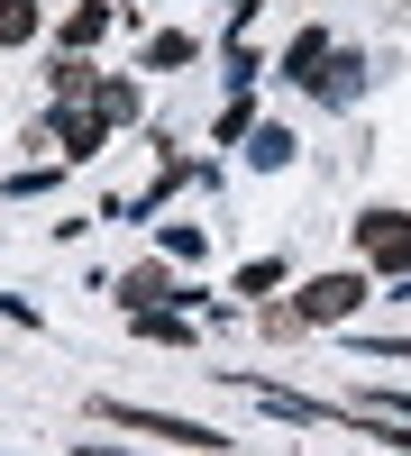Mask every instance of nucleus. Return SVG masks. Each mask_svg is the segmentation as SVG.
<instances>
[{
    "mask_svg": "<svg viewBox=\"0 0 411 456\" xmlns=\"http://www.w3.org/2000/svg\"><path fill=\"white\" fill-rule=\"evenodd\" d=\"M92 420L137 429V438H165V447H193V456H229L238 447V438H219L210 420H174V411H146V402H119V393H92Z\"/></svg>",
    "mask_w": 411,
    "mask_h": 456,
    "instance_id": "1",
    "label": "nucleus"
},
{
    "mask_svg": "<svg viewBox=\"0 0 411 456\" xmlns=\"http://www.w3.org/2000/svg\"><path fill=\"white\" fill-rule=\"evenodd\" d=\"M366 301H375V274H366V265H329V274H311L292 292V320L302 329H339V320L366 311Z\"/></svg>",
    "mask_w": 411,
    "mask_h": 456,
    "instance_id": "2",
    "label": "nucleus"
},
{
    "mask_svg": "<svg viewBox=\"0 0 411 456\" xmlns=\"http://www.w3.org/2000/svg\"><path fill=\"white\" fill-rule=\"evenodd\" d=\"M357 247H366V265H384V274H402V265H411V210H366L357 219Z\"/></svg>",
    "mask_w": 411,
    "mask_h": 456,
    "instance_id": "3",
    "label": "nucleus"
},
{
    "mask_svg": "<svg viewBox=\"0 0 411 456\" xmlns=\"http://www.w3.org/2000/svg\"><path fill=\"white\" fill-rule=\"evenodd\" d=\"M110 292H119V311H193V283H174L165 265H137V274H119Z\"/></svg>",
    "mask_w": 411,
    "mask_h": 456,
    "instance_id": "4",
    "label": "nucleus"
},
{
    "mask_svg": "<svg viewBox=\"0 0 411 456\" xmlns=\"http://www.w3.org/2000/svg\"><path fill=\"white\" fill-rule=\"evenodd\" d=\"M128 329L146 338V347H174V356H193V347H201L193 311H128Z\"/></svg>",
    "mask_w": 411,
    "mask_h": 456,
    "instance_id": "5",
    "label": "nucleus"
},
{
    "mask_svg": "<svg viewBox=\"0 0 411 456\" xmlns=\"http://www.w3.org/2000/svg\"><path fill=\"white\" fill-rule=\"evenodd\" d=\"M329 55H339V46H329V28H302V37H292V46H284V83H302V92H311Z\"/></svg>",
    "mask_w": 411,
    "mask_h": 456,
    "instance_id": "6",
    "label": "nucleus"
},
{
    "mask_svg": "<svg viewBox=\"0 0 411 456\" xmlns=\"http://www.w3.org/2000/svg\"><path fill=\"white\" fill-rule=\"evenodd\" d=\"M201 55V37L193 28H165V37H146V46H137V73H174V64H193Z\"/></svg>",
    "mask_w": 411,
    "mask_h": 456,
    "instance_id": "7",
    "label": "nucleus"
},
{
    "mask_svg": "<svg viewBox=\"0 0 411 456\" xmlns=\"http://www.w3.org/2000/svg\"><path fill=\"white\" fill-rule=\"evenodd\" d=\"M119 10H128V0H119ZM119 10H110V0H83V10L64 19V55H83V46H101V37H110V19H119Z\"/></svg>",
    "mask_w": 411,
    "mask_h": 456,
    "instance_id": "8",
    "label": "nucleus"
},
{
    "mask_svg": "<svg viewBox=\"0 0 411 456\" xmlns=\"http://www.w3.org/2000/svg\"><path fill=\"white\" fill-rule=\"evenodd\" d=\"M238 301H256V311H266V301L284 292V256H256V265H238V283H229Z\"/></svg>",
    "mask_w": 411,
    "mask_h": 456,
    "instance_id": "9",
    "label": "nucleus"
},
{
    "mask_svg": "<svg viewBox=\"0 0 411 456\" xmlns=\"http://www.w3.org/2000/svg\"><path fill=\"white\" fill-rule=\"evenodd\" d=\"M292 156H302V146H292V128H275V119H266V128H247V165H266V174H284Z\"/></svg>",
    "mask_w": 411,
    "mask_h": 456,
    "instance_id": "10",
    "label": "nucleus"
},
{
    "mask_svg": "<svg viewBox=\"0 0 411 456\" xmlns=\"http://www.w3.org/2000/svg\"><path fill=\"white\" fill-rule=\"evenodd\" d=\"M311 92H320L329 110H339V101H357V55L339 46V55H329V64H320V83H311Z\"/></svg>",
    "mask_w": 411,
    "mask_h": 456,
    "instance_id": "11",
    "label": "nucleus"
},
{
    "mask_svg": "<svg viewBox=\"0 0 411 456\" xmlns=\"http://www.w3.org/2000/svg\"><path fill=\"white\" fill-rule=\"evenodd\" d=\"M37 28H46V10H37V0H0V46H28Z\"/></svg>",
    "mask_w": 411,
    "mask_h": 456,
    "instance_id": "12",
    "label": "nucleus"
},
{
    "mask_svg": "<svg viewBox=\"0 0 411 456\" xmlns=\"http://www.w3.org/2000/svg\"><path fill=\"white\" fill-rule=\"evenodd\" d=\"M92 110H101L110 128H128L137 119V83H92Z\"/></svg>",
    "mask_w": 411,
    "mask_h": 456,
    "instance_id": "13",
    "label": "nucleus"
},
{
    "mask_svg": "<svg viewBox=\"0 0 411 456\" xmlns=\"http://www.w3.org/2000/svg\"><path fill=\"white\" fill-rule=\"evenodd\" d=\"M156 247H165L174 265H201V247H210V238H201V228H183V219H165V228H156Z\"/></svg>",
    "mask_w": 411,
    "mask_h": 456,
    "instance_id": "14",
    "label": "nucleus"
},
{
    "mask_svg": "<svg viewBox=\"0 0 411 456\" xmlns=\"http://www.w3.org/2000/svg\"><path fill=\"white\" fill-rule=\"evenodd\" d=\"M46 83H55V92H64V101H73V92H92V83H101V73H92V64H83V55H55V73H46Z\"/></svg>",
    "mask_w": 411,
    "mask_h": 456,
    "instance_id": "15",
    "label": "nucleus"
},
{
    "mask_svg": "<svg viewBox=\"0 0 411 456\" xmlns=\"http://www.w3.org/2000/svg\"><path fill=\"white\" fill-rule=\"evenodd\" d=\"M0 320H10V329H37L46 311H37V301H19V292H0Z\"/></svg>",
    "mask_w": 411,
    "mask_h": 456,
    "instance_id": "16",
    "label": "nucleus"
},
{
    "mask_svg": "<svg viewBox=\"0 0 411 456\" xmlns=\"http://www.w3.org/2000/svg\"><path fill=\"white\" fill-rule=\"evenodd\" d=\"M384 283H393V301H411V265H402V274H384Z\"/></svg>",
    "mask_w": 411,
    "mask_h": 456,
    "instance_id": "17",
    "label": "nucleus"
},
{
    "mask_svg": "<svg viewBox=\"0 0 411 456\" xmlns=\"http://www.w3.org/2000/svg\"><path fill=\"white\" fill-rule=\"evenodd\" d=\"M83 456H128V447H110V438H83Z\"/></svg>",
    "mask_w": 411,
    "mask_h": 456,
    "instance_id": "18",
    "label": "nucleus"
}]
</instances>
